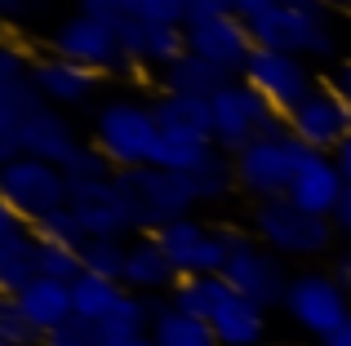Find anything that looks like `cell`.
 Instances as JSON below:
<instances>
[{
  "instance_id": "44",
  "label": "cell",
  "mask_w": 351,
  "mask_h": 346,
  "mask_svg": "<svg viewBox=\"0 0 351 346\" xmlns=\"http://www.w3.org/2000/svg\"><path fill=\"white\" fill-rule=\"evenodd\" d=\"M334 165H338V173L347 178V187H351V133L343 142H338V151H334Z\"/></svg>"
},
{
  "instance_id": "11",
  "label": "cell",
  "mask_w": 351,
  "mask_h": 346,
  "mask_svg": "<svg viewBox=\"0 0 351 346\" xmlns=\"http://www.w3.org/2000/svg\"><path fill=\"white\" fill-rule=\"evenodd\" d=\"M187 53L205 58L209 67H218L227 80H245L249 58H254L258 40H254V27L240 23L236 14H196L187 18Z\"/></svg>"
},
{
  "instance_id": "38",
  "label": "cell",
  "mask_w": 351,
  "mask_h": 346,
  "mask_svg": "<svg viewBox=\"0 0 351 346\" xmlns=\"http://www.w3.org/2000/svg\"><path fill=\"white\" fill-rule=\"evenodd\" d=\"M45 346H107V338H103V329H98L94 320L71 315L62 329H53L49 338H45Z\"/></svg>"
},
{
  "instance_id": "32",
  "label": "cell",
  "mask_w": 351,
  "mask_h": 346,
  "mask_svg": "<svg viewBox=\"0 0 351 346\" xmlns=\"http://www.w3.org/2000/svg\"><path fill=\"white\" fill-rule=\"evenodd\" d=\"M36 58H40V53L27 49L23 36L9 31L5 40H0V89H5V85H23V80H32Z\"/></svg>"
},
{
  "instance_id": "4",
  "label": "cell",
  "mask_w": 351,
  "mask_h": 346,
  "mask_svg": "<svg viewBox=\"0 0 351 346\" xmlns=\"http://www.w3.org/2000/svg\"><path fill=\"white\" fill-rule=\"evenodd\" d=\"M223 231H227L223 280L240 297H249V302L267 306V311H276V306L285 311V293H289V280H293L289 262H285L280 253L267 249L249 226H223Z\"/></svg>"
},
{
  "instance_id": "16",
  "label": "cell",
  "mask_w": 351,
  "mask_h": 346,
  "mask_svg": "<svg viewBox=\"0 0 351 346\" xmlns=\"http://www.w3.org/2000/svg\"><path fill=\"white\" fill-rule=\"evenodd\" d=\"M40 276V240L23 213L0 204V297H18Z\"/></svg>"
},
{
  "instance_id": "13",
  "label": "cell",
  "mask_w": 351,
  "mask_h": 346,
  "mask_svg": "<svg viewBox=\"0 0 351 346\" xmlns=\"http://www.w3.org/2000/svg\"><path fill=\"white\" fill-rule=\"evenodd\" d=\"M245 85L254 89L271 111L289 116L320 80H316V71H311L307 58H293V53H280V49H254Z\"/></svg>"
},
{
  "instance_id": "18",
  "label": "cell",
  "mask_w": 351,
  "mask_h": 346,
  "mask_svg": "<svg viewBox=\"0 0 351 346\" xmlns=\"http://www.w3.org/2000/svg\"><path fill=\"white\" fill-rule=\"evenodd\" d=\"M120 44H125L129 71H156L160 76L165 67H173L187 53V31L182 27H165V23L125 18L120 23Z\"/></svg>"
},
{
  "instance_id": "36",
  "label": "cell",
  "mask_w": 351,
  "mask_h": 346,
  "mask_svg": "<svg viewBox=\"0 0 351 346\" xmlns=\"http://www.w3.org/2000/svg\"><path fill=\"white\" fill-rule=\"evenodd\" d=\"M40 276L45 280H62V284H76V280L85 276L80 249H67V244H40Z\"/></svg>"
},
{
  "instance_id": "35",
  "label": "cell",
  "mask_w": 351,
  "mask_h": 346,
  "mask_svg": "<svg viewBox=\"0 0 351 346\" xmlns=\"http://www.w3.org/2000/svg\"><path fill=\"white\" fill-rule=\"evenodd\" d=\"M62 173H67V182H103V178H116L112 160H107L94 142H80V147L71 151V160L62 165Z\"/></svg>"
},
{
  "instance_id": "21",
  "label": "cell",
  "mask_w": 351,
  "mask_h": 346,
  "mask_svg": "<svg viewBox=\"0 0 351 346\" xmlns=\"http://www.w3.org/2000/svg\"><path fill=\"white\" fill-rule=\"evenodd\" d=\"M80 147V133H76V120L58 107H45L36 111L32 120L23 124L18 133V156H32V160H45V165H67L71 151Z\"/></svg>"
},
{
  "instance_id": "12",
  "label": "cell",
  "mask_w": 351,
  "mask_h": 346,
  "mask_svg": "<svg viewBox=\"0 0 351 346\" xmlns=\"http://www.w3.org/2000/svg\"><path fill=\"white\" fill-rule=\"evenodd\" d=\"M285 124H289V133L307 151L334 156L338 142L351 133V103L334 89V80H320V85L285 116Z\"/></svg>"
},
{
  "instance_id": "29",
  "label": "cell",
  "mask_w": 351,
  "mask_h": 346,
  "mask_svg": "<svg viewBox=\"0 0 351 346\" xmlns=\"http://www.w3.org/2000/svg\"><path fill=\"white\" fill-rule=\"evenodd\" d=\"M191 178V191H196V200L200 204H223L227 196H236L240 191V182H236V160L227 156V151H209L205 160H200L196 169L187 173Z\"/></svg>"
},
{
  "instance_id": "6",
  "label": "cell",
  "mask_w": 351,
  "mask_h": 346,
  "mask_svg": "<svg viewBox=\"0 0 351 346\" xmlns=\"http://www.w3.org/2000/svg\"><path fill=\"white\" fill-rule=\"evenodd\" d=\"M209 111H214V147L227 151V156H240V151L258 138H280V133H289L285 116L271 111L245 80H227V85L209 98Z\"/></svg>"
},
{
  "instance_id": "1",
  "label": "cell",
  "mask_w": 351,
  "mask_h": 346,
  "mask_svg": "<svg viewBox=\"0 0 351 346\" xmlns=\"http://www.w3.org/2000/svg\"><path fill=\"white\" fill-rule=\"evenodd\" d=\"M89 142L112 160L116 173L156 165V151H160L156 107L147 103V98H134V94L103 98V103L94 107V116H89Z\"/></svg>"
},
{
  "instance_id": "8",
  "label": "cell",
  "mask_w": 351,
  "mask_h": 346,
  "mask_svg": "<svg viewBox=\"0 0 351 346\" xmlns=\"http://www.w3.org/2000/svg\"><path fill=\"white\" fill-rule=\"evenodd\" d=\"M49 53L67 62H80V67L98 71V76H120L129 71V58H125V44H120V27L116 23H103V18H89V14H76L71 9L67 18H58L49 31Z\"/></svg>"
},
{
  "instance_id": "28",
  "label": "cell",
  "mask_w": 351,
  "mask_h": 346,
  "mask_svg": "<svg viewBox=\"0 0 351 346\" xmlns=\"http://www.w3.org/2000/svg\"><path fill=\"white\" fill-rule=\"evenodd\" d=\"M236 289L227 284L223 276H182L178 289L169 293V302L178 306L182 315H196V320H214L218 311L227 306V297H232Z\"/></svg>"
},
{
  "instance_id": "9",
  "label": "cell",
  "mask_w": 351,
  "mask_h": 346,
  "mask_svg": "<svg viewBox=\"0 0 351 346\" xmlns=\"http://www.w3.org/2000/svg\"><path fill=\"white\" fill-rule=\"evenodd\" d=\"M67 200H71V182L58 165H45V160H32V156L0 165V204L23 213L32 226L40 217L67 209Z\"/></svg>"
},
{
  "instance_id": "14",
  "label": "cell",
  "mask_w": 351,
  "mask_h": 346,
  "mask_svg": "<svg viewBox=\"0 0 351 346\" xmlns=\"http://www.w3.org/2000/svg\"><path fill=\"white\" fill-rule=\"evenodd\" d=\"M71 213L80 217L85 226V240H134L138 222H134V209H129V196L116 178L103 182H71Z\"/></svg>"
},
{
  "instance_id": "33",
  "label": "cell",
  "mask_w": 351,
  "mask_h": 346,
  "mask_svg": "<svg viewBox=\"0 0 351 346\" xmlns=\"http://www.w3.org/2000/svg\"><path fill=\"white\" fill-rule=\"evenodd\" d=\"M32 231H36L40 244H67V249H80V244H85V226H80V217L71 213V204L58 209V213H49V217H40Z\"/></svg>"
},
{
  "instance_id": "2",
  "label": "cell",
  "mask_w": 351,
  "mask_h": 346,
  "mask_svg": "<svg viewBox=\"0 0 351 346\" xmlns=\"http://www.w3.org/2000/svg\"><path fill=\"white\" fill-rule=\"evenodd\" d=\"M254 40L258 49H280V53H293V58H307L311 67L347 53L334 9H325L320 0H280V9H271L267 18L254 23Z\"/></svg>"
},
{
  "instance_id": "22",
  "label": "cell",
  "mask_w": 351,
  "mask_h": 346,
  "mask_svg": "<svg viewBox=\"0 0 351 346\" xmlns=\"http://www.w3.org/2000/svg\"><path fill=\"white\" fill-rule=\"evenodd\" d=\"M14 302H18V311L45 333V338H49L53 329H62V324L76 315V306H71V284H62V280H45V276H36Z\"/></svg>"
},
{
  "instance_id": "48",
  "label": "cell",
  "mask_w": 351,
  "mask_h": 346,
  "mask_svg": "<svg viewBox=\"0 0 351 346\" xmlns=\"http://www.w3.org/2000/svg\"><path fill=\"white\" fill-rule=\"evenodd\" d=\"M325 9H351V0H320Z\"/></svg>"
},
{
  "instance_id": "24",
  "label": "cell",
  "mask_w": 351,
  "mask_h": 346,
  "mask_svg": "<svg viewBox=\"0 0 351 346\" xmlns=\"http://www.w3.org/2000/svg\"><path fill=\"white\" fill-rule=\"evenodd\" d=\"M45 107L49 103L40 98V89H36L32 80L0 89V165L18 160V133H23V124L32 120L36 111H45Z\"/></svg>"
},
{
  "instance_id": "46",
  "label": "cell",
  "mask_w": 351,
  "mask_h": 346,
  "mask_svg": "<svg viewBox=\"0 0 351 346\" xmlns=\"http://www.w3.org/2000/svg\"><path fill=\"white\" fill-rule=\"evenodd\" d=\"M334 346H351V320H347V324H343V329H338V333H334Z\"/></svg>"
},
{
  "instance_id": "5",
  "label": "cell",
  "mask_w": 351,
  "mask_h": 346,
  "mask_svg": "<svg viewBox=\"0 0 351 346\" xmlns=\"http://www.w3.org/2000/svg\"><path fill=\"white\" fill-rule=\"evenodd\" d=\"M116 182L129 196L138 231H147V235L165 231L169 222H182V217H196V209H200L187 173H173V169H160V165H143V169L116 173Z\"/></svg>"
},
{
  "instance_id": "15",
  "label": "cell",
  "mask_w": 351,
  "mask_h": 346,
  "mask_svg": "<svg viewBox=\"0 0 351 346\" xmlns=\"http://www.w3.org/2000/svg\"><path fill=\"white\" fill-rule=\"evenodd\" d=\"M156 240L178 267V276H223L227 267V231L200 222V217L169 222L165 231H156Z\"/></svg>"
},
{
  "instance_id": "3",
  "label": "cell",
  "mask_w": 351,
  "mask_h": 346,
  "mask_svg": "<svg viewBox=\"0 0 351 346\" xmlns=\"http://www.w3.org/2000/svg\"><path fill=\"white\" fill-rule=\"evenodd\" d=\"M249 231L267 244L271 253H280L285 262H316L334 253V222L316 213H302L293 200L276 196V200H258L249 209Z\"/></svg>"
},
{
  "instance_id": "34",
  "label": "cell",
  "mask_w": 351,
  "mask_h": 346,
  "mask_svg": "<svg viewBox=\"0 0 351 346\" xmlns=\"http://www.w3.org/2000/svg\"><path fill=\"white\" fill-rule=\"evenodd\" d=\"M0 346H45V333L18 311L14 297H0Z\"/></svg>"
},
{
  "instance_id": "20",
  "label": "cell",
  "mask_w": 351,
  "mask_h": 346,
  "mask_svg": "<svg viewBox=\"0 0 351 346\" xmlns=\"http://www.w3.org/2000/svg\"><path fill=\"white\" fill-rule=\"evenodd\" d=\"M178 267L169 262V253L160 249V240L156 235H134L129 240V258H125V276H120V284L129 289V293H143V297H169L173 289H178Z\"/></svg>"
},
{
  "instance_id": "17",
  "label": "cell",
  "mask_w": 351,
  "mask_h": 346,
  "mask_svg": "<svg viewBox=\"0 0 351 346\" xmlns=\"http://www.w3.org/2000/svg\"><path fill=\"white\" fill-rule=\"evenodd\" d=\"M32 85L40 89V98L58 111H76V107H89L103 89V76L80 62H67L58 53H40L32 67Z\"/></svg>"
},
{
  "instance_id": "30",
  "label": "cell",
  "mask_w": 351,
  "mask_h": 346,
  "mask_svg": "<svg viewBox=\"0 0 351 346\" xmlns=\"http://www.w3.org/2000/svg\"><path fill=\"white\" fill-rule=\"evenodd\" d=\"M129 289L120 284V280H103V276H80L76 284H71V306H76V315L80 320H94V324H103L107 315L116 311V302L125 297Z\"/></svg>"
},
{
  "instance_id": "50",
  "label": "cell",
  "mask_w": 351,
  "mask_h": 346,
  "mask_svg": "<svg viewBox=\"0 0 351 346\" xmlns=\"http://www.w3.org/2000/svg\"><path fill=\"white\" fill-rule=\"evenodd\" d=\"M307 346H334V342H307Z\"/></svg>"
},
{
  "instance_id": "37",
  "label": "cell",
  "mask_w": 351,
  "mask_h": 346,
  "mask_svg": "<svg viewBox=\"0 0 351 346\" xmlns=\"http://www.w3.org/2000/svg\"><path fill=\"white\" fill-rule=\"evenodd\" d=\"M129 18L165 23V27H187L191 5H187V0H129Z\"/></svg>"
},
{
  "instance_id": "47",
  "label": "cell",
  "mask_w": 351,
  "mask_h": 346,
  "mask_svg": "<svg viewBox=\"0 0 351 346\" xmlns=\"http://www.w3.org/2000/svg\"><path fill=\"white\" fill-rule=\"evenodd\" d=\"M107 346H156V342H152V333H147V338H125V342H107Z\"/></svg>"
},
{
  "instance_id": "23",
  "label": "cell",
  "mask_w": 351,
  "mask_h": 346,
  "mask_svg": "<svg viewBox=\"0 0 351 346\" xmlns=\"http://www.w3.org/2000/svg\"><path fill=\"white\" fill-rule=\"evenodd\" d=\"M209 324H214L218 346H267V333H271V324H267V306L249 302V297H240V293L227 297V306Z\"/></svg>"
},
{
  "instance_id": "19",
  "label": "cell",
  "mask_w": 351,
  "mask_h": 346,
  "mask_svg": "<svg viewBox=\"0 0 351 346\" xmlns=\"http://www.w3.org/2000/svg\"><path fill=\"white\" fill-rule=\"evenodd\" d=\"M347 196V178L338 173L334 156H320V151H307V160H302V169L293 173L289 182V196L293 204L302 209V213H316V217H334L338 200Z\"/></svg>"
},
{
  "instance_id": "10",
  "label": "cell",
  "mask_w": 351,
  "mask_h": 346,
  "mask_svg": "<svg viewBox=\"0 0 351 346\" xmlns=\"http://www.w3.org/2000/svg\"><path fill=\"white\" fill-rule=\"evenodd\" d=\"M236 160V182L249 200H276V196H289V182L293 173L302 169L307 160V147H302L293 133H280V138H258L249 142Z\"/></svg>"
},
{
  "instance_id": "26",
  "label": "cell",
  "mask_w": 351,
  "mask_h": 346,
  "mask_svg": "<svg viewBox=\"0 0 351 346\" xmlns=\"http://www.w3.org/2000/svg\"><path fill=\"white\" fill-rule=\"evenodd\" d=\"M152 306H156V320H152V342L156 346H218L209 320L182 315L169 297H152Z\"/></svg>"
},
{
  "instance_id": "42",
  "label": "cell",
  "mask_w": 351,
  "mask_h": 346,
  "mask_svg": "<svg viewBox=\"0 0 351 346\" xmlns=\"http://www.w3.org/2000/svg\"><path fill=\"white\" fill-rule=\"evenodd\" d=\"M329 222H334V231L343 235V240H351V187H347V196L338 200V209H334V217H329Z\"/></svg>"
},
{
  "instance_id": "7",
  "label": "cell",
  "mask_w": 351,
  "mask_h": 346,
  "mask_svg": "<svg viewBox=\"0 0 351 346\" xmlns=\"http://www.w3.org/2000/svg\"><path fill=\"white\" fill-rule=\"evenodd\" d=\"M285 315L311 342H334V333L351 320V293L329 276V267L325 271H316V267L293 271L289 293H285Z\"/></svg>"
},
{
  "instance_id": "45",
  "label": "cell",
  "mask_w": 351,
  "mask_h": 346,
  "mask_svg": "<svg viewBox=\"0 0 351 346\" xmlns=\"http://www.w3.org/2000/svg\"><path fill=\"white\" fill-rule=\"evenodd\" d=\"M329 80H334V89H338V94H343L347 103H351V62H338V67H334V76H329Z\"/></svg>"
},
{
  "instance_id": "39",
  "label": "cell",
  "mask_w": 351,
  "mask_h": 346,
  "mask_svg": "<svg viewBox=\"0 0 351 346\" xmlns=\"http://www.w3.org/2000/svg\"><path fill=\"white\" fill-rule=\"evenodd\" d=\"M76 14H89V18H103V23H125L129 18V0H76Z\"/></svg>"
},
{
  "instance_id": "27",
  "label": "cell",
  "mask_w": 351,
  "mask_h": 346,
  "mask_svg": "<svg viewBox=\"0 0 351 346\" xmlns=\"http://www.w3.org/2000/svg\"><path fill=\"white\" fill-rule=\"evenodd\" d=\"M156 85H160V94H178V98H214L227 85V76L196 53H182L173 67H165L156 76Z\"/></svg>"
},
{
  "instance_id": "25",
  "label": "cell",
  "mask_w": 351,
  "mask_h": 346,
  "mask_svg": "<svg viewBox=\"0 0 351 346\" xmlns=\"http://www.w3.org/2000/svg\"><path fill=\"white\" fill-rule=\"evenodd\" d=\"M152 107H156V120H160V133H173V138H209L214 142V111H209V98L160 94Z\"/></svg>"
},
{
  "instance_id": "49",
  "label": "cell",
  "mask_w": 351,
  "mask_h": 346,
  "mask_svg": "<svg viewBox=\"0 0 351 346\" xmlns=\"http://www.w3.org/2000/svg\"><path fill=\"white\" fill-rule=\"evenodd\" d=\"M343 62H351V36H347V53H343Z\"/></svg>"
},
{
  "instance_id": "41",
  "label": "cell",
  "mask_w": 351,
  "mask_h": 346,
  "mask_svg": "<svg viewBox=\"0 0 351 346\" xmlns=\"http://www.w3.org/2000/svg\"><path fill=\"white\" fill-rule=\"evenodd\" d=\"M329 276H334L338 284L351 293V249H343V253H334V258H329Z\"/></svg>"
},
{
  "instance_id": "43",
  "label": "cell",
  "mask_w": 351,
  "mask_h": 346,
  "mask_svg": "<svg viewBox=\"0 0 351 346\" xmlns=\"http://www.w3.org/2000/svg\"><path fill=\"white\" fill-rule=\"evenodd\" d=\"M191 5V18L196 14H232V0H187Z\"/></svg>"
},
{
  "instance_id": "40",
  "label": "cell",
  "mask_w": 351,
  "mask_h": 346,
  "mask_svg": "<svg viewBox=\"0 0 351 346\" xmlns=\"http://www.w3.org/2000/svg\"><path fill=\"white\" fill-rule=\"evenodd\" d=\"M271 9H280V0H232V14L240 23H249V27H254L258 18H267Z\"/></svg>"
},
{
  "instance_id": "31",
  "label": "cell",
  "mask_w": 351,
  "mask_h": 346,
  "mask_svg": "<svg viewBox=\"0 0 351 346\" xmlns=\"http://www.w3.org/2000/svg\"><path fill=\"white\" fill-rule=\"evenodd\" d=\"M125 258H129L125 240H85V244H80V267H85L89 276L120 280V276H125Z\"/></svg>"
}]
</instances>
